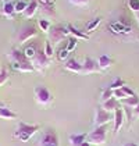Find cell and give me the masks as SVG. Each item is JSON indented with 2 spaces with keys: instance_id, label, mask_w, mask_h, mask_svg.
Masks as SVG:
<instances>
[{
  "instance_id": "obj_3",
  "label": "cell",
  "mask_w": 139,
  "mask_h": 146,
  "mask_svg": "<svg viewBox=\"0 0 139 146\" xmlns=\"http://www.w3.org/2000/svg\"><path fill=\"white\" fill-rule=\"evenodd\" d=\"M39 129H40V125H39V124H26V123L20 121L18 125H17V129L14 131V138L25 143V142H28Z\"/></svg>"
},
{
  "instance_id": "obj_30",
  "label": "cell",
  "mask_w": 139,
  "mask_h": 146,
  "mask_svg": "<svg viewBox=\"0 0 139 146\" xmlns=\"http://www.w3.org/2000/svg\"><path fill=\"white\" fill-rule=\"evenodd\" d=\"M10 78V74H9V70L6 67H1L0 68V85L6 84L7 81Z\"/></svg>"
},
{
  "instance_id": "obj_26",
  "label": "cell",
  "mask_w": 139,
  "mask_h": 146,
  "mask_svg": "<svg viewBox=\"0 0 139 146\" xmlns=\"http://www.w3.org/2000/svg\"><path fill=\"white\" fill-rule=\"evenodd\" d=\"M43 50H45V54H46L50 60H52V57L54 56V47H53V45L49 42V40H45V47H43Z\"/></svg>"
},
{
  "instance_id": "obj_28",
  "label": "cell",
  "mask_w": 139,
  "mask_h": 146,
  "mask_svg": "<svg viewBox=\"0 0 139 146\" xmlns=\"http://www.w3.org/2000/svg\"><path fill=\"white\" fill-rule=\"evenodd\" d=\"M26 7H28V3H26L25 0H18V1L15 3V13H17V14H23V13L26 10Z\"/></svg>"
},
{
  "instance_id": "obj_5",
  "label": "cell",
  "mask_w": 139,
  "mask_h": 146,
  "mask_svg": "<svg viewBox=\"0 0 139 146\" xmlns=\"http://www.w3.org/2000/svg\"><path fill=\"white\" fill-rule=\"evenodd\" d=\"M34 95H35V100L38 104H40V106H50L53 100H54V98H53V95H52V92L47 89L45 85H38V86H35L34 89Z\"/></svg>"
},
{
  "instance_id": "obj_42",
  "label": "cell",
  "mask_w": 139,
  "mask_h": 146,
  "mask_svg": "<svg viewBox=\"0 0 139 146\" xmlns=\"http://www.w3.org/2000/svg\"><path fill=\"white\" fill-rule=\"evenodd\" d=\"M1 106H4V104H3V102L0 100V107H1Z\"/></svg>"
},
{
  "instance_id": "obj_16",
  "label": "cell",
  "mask_w": 139,
  "mask_h": 146,
  "mask_svg": "<svg viewBox=\"0 0 139 146\" xmlns=\"http://www.w3.org/2000/svg\"><path fill=\"white\" fill-rule=\"evenodd\" d=\"M39 47H42V46L39 45L38 42H31L29 45H26L25 47H24L23 52H24V54L26 56V58H28V60L31 61V60H32V58L35 57L36 52L39 50Z\"/></svg>"
},
{
  "instance_id": "obj_23",
  "label": "cell",
  "mask_w": 139,
  "mask_h": 146,
  "mask_svg": "<svg viewBox=\"0 0 139 146\" xmlns=\"http://www.w3.org/2000/svg\"><path fill=\"white\" fill-rule=\"evenodd\" d=\"M88 138V135L86 134H74L70 136L68 142H70V146H81L83 142H85V139Z\"/></svg>"
},
{
  "instance_id": "obj_38",
  "label": "cell",
  "mask_w": 139,
  "mask_h": 146,
  "mask_svg": "<svg viewBox=\"0 0 139 146\" xmlns=\"http://www.w3.org/2000/svg\"><path fill=\"white\" fill-rule=\"evenodd\" d=\"M134 118H139V104L134 109Z\"/></svg>"
},
{
  "instance_id": "obj_14",
  "label": "cell",
  "mask_w": 139,
  "mask_h": 146,
  "mask_svg": "<svg viewBox=\"0 0 139 146\" xmlns=\"http://www.w3.org/2000/svg\"><path fill=\"white\" fill-rule=\"evenodd\" d=\"M1 14H3L6 18H9V20H14V18H15V15H17V13H15V4L11 3L10 0H9V1H6V3L3 4Z\"/></svg>"
},
{
  "instance_id": "obj_22",
  "label": "cell",
  "mask_w": 139,
  "mask_h": 146,
  "mask_svg": "<svg viewBox=\"0 0 139 146\" xmlns=\"http://www.w3.org/2000/svg\"><path fill=\"white\" fill-rule=\"evenodd\" d=\"M121 106H125V107H129V109H135L139 104V96L138 95H134V96H129V98H125L122 100H120Z\"/></svg>"
},
{
  "instance_id": "obj_10",
  "label": "cell",
  "mask_w": 139,
  "mask_h": 146,
  "mask_svg": "<svg viewBox=\"0 0 139 146\" xmlns=\"http://www.w3.org/2000/svg\"><path fill=\"white\" fill-rule=\"evenodd\" d=\"M114 118V114L113 113L106 111L102 106H99L96 109V113H95V127H100V125H107L111 120Z\"/></svg>"
},
{
  "instance_id": "obj_36",
  "label": "cell",
  "mask_w": 139,
  "mask_h": 146,
  "mask_svg": "<svg viewBox=\"0 0 139 146\" xmlns=\"http://www.w3.org/2000/svg\"><path fill=\"white\" fill-rule=\"evenodd\" d=\"M121 89H122V92H124V93L127 95V98H129V96H134V95H136V93L134 92V89H131V88H129V86H127V85H124V86H122Z\"/></svg>"
},
{
  "instance_id": "obj_40",
  "label": "cell",
  "mask_w": 139,
  "mask_h": 146,
  "mask_svg": "<svg viewBox=\"0 0 139 146\" xmlns=\"http://www.w3.org/2000/svg\"><path fill=\"white\" fill-rule=\"evenodd\" d=\"M135 20H136V23H138V25H139V11L135 13Z\"/></svg>"
},
{
  "instance_id": "obj_32",
  "label": "cell",
  "mask_w": 139,
  "mask_h": 146,
  "mask_svg": "<svg viewBox=\"0 0 139 146\" xmlns=\"http://www.w3.org/2000/svg\"><path fill=\"white\" fill-rule=\"evenodd\" d=\"M127 4H128V9L134 13L139 11V0H127Z\"/></svg>"
},
{
  "instance_id": "obj_33",
  "label": "cell",
  "mask_w": 139,
  "mask_h": 146,
  "mask_svg": "<svg viewBox=\"0 0 139 146\" xmlns=\"http://www.w3.org/2000/svg\"><path fill=\"white\" fill-rule=\"evenodd\" d=\"M71 4H74V6H77V7H85V6H88L89 4V1L91 0H68Z\"/></svg>"
},
{
  "instance_id": "obj_12",
  "label": "cell",
  "mask_w": 139,
  "mask_h": 146,
  "mask_svg": "<svg viewBox=\"0 0 139 146\" xmlns=\"http://www.w3.org/2000/svg\"><path fill=\"white\" fill-rule=\"evenodd\" d=\"M63 67H64V70H67V71H70V72H74V74H81V75H83L82 63H79L77 58H68L67 61H64Z\"/></svg>"
},
{
  "instance_id": "obj_34",
  "label": "cell",
  "mask_w": 139,
  "mask_h": 146,
  "mask_svg": "<svg viewBox=\"0 0 139 146\" xmlns=\"http://www.w3.org/2000/svg\"><path fill=\"white\" fill-rule=\"evenodd\" d=\"M113 96L116 98L117 100H122V99H125V98H127V95L122 92V89H121V88H120V89L113 90Z\"/></svg>"
},
{
  "instance_id": "obj_6",
  "label": "cell",
  "mask_w": 139,
  "mask_h": 146,
  "mask_svg": "<svg viewBox=\"0 0 139 146\" xmlns=\"http://www.w3.org/2000/svg\"><path fill=\"white\" fill-rule=\"evenodd\" d=\"M107 132H109V127L107 125H100V127H95L91 134H88V142L91 145H104L107 141Z\"/></svg>"
},
{
  "instance_id": "obj_17",
  "label": "cell",
  "mask_w": 139,
  "mask_h": 146,
  "mask_svg": "<svg viewBox=\"0 0 139 146\" xmlns=\"http://www.w3.org/2000/svg\"><path fill=\"white\" fill-rule=\"evenodd\" d=\"M67 29H68L70 34L72 35L74 38H77L78 40H88V39H89V36L85 34L83 31H79L77 27H74V25H72L71 23L67 24Z\"/></svg>"
},
{
  "instance_id": "obj_19",
  "label": "cell",
  "mask_w": 139,
  "mask_h": 146,
  "mask_svg": "<svg viewBox=\"0 0 139 146\" xmlns=\"http://www.w3.org/2000/svg\"><path fill=\"white\" fill-rule=\"evenodd\" d=\"M100 23H102V17H96V18H93V20H91L89 23H86V25H85V29H83V32L85 34L89 35L93 34L96 29H97V27L100 25Z\"/></svg>"
},
{
  "instance_id": "obj_29",
  "label": "cell",
  "mask_w": 139,
  "mask_h": 146,
  "mask_svg": "<svg viewBox=\"0 0 139 146\" xmlns=\"http://www.w3.org/2000/svg\"><path fill=\"white\" fill-rule=\"evenodd\" d=\"M77 45H78V39L77 38H74V36H71V38H68L67 39V43H66V47H67V50H68L70 53L77 47Z\"/></svg>"
},
{
  "instance_id": "obj_7",
  "label": "cell",
  "mask_w": 139,
  "mask_h": 146,
  "mask_svg": "<svg viewBox=\"0 0 139 146\" xmlns=\"http://www.w3.org/2000/svg\"><path fill=\"white\" fill-rule=\"evenodd\" d=\"M31 63H32V66H34L35 71H45L46 68L50 67V58L45 54V50H43V47H39V50L36 52V54L35 57L31 60Z\"/></svg>"
},
{
  "instance_id": "obj_21",
  "label": "cell",
  "mask_w": 139,
  "mask_h": 146,
  "mask_svg": "<svg viewBox=\"0 0 139 146\" xmlns=\"http://www.w3.org/2000/svg\"><path fill=\"white\" fill-rule=\"evenodd\" d=\"M18 117V114L13 111L11 109H9L7 106H1L0 107V118L3 120H15Z\"/></svg>"
},
{
  "instance_id": "obj_31",
  "label": "cell",
  "mask_w": 139,
  "mask_h": 146,
  "mask_svg": "<svg viewBox=\"0 0 139 146\" xmlns=\"http://www.w3.org/2000/svg\"><path fill=\"white\" fill-rule=\"evenodd\" d=\"M113 98V90L109 89V88H104L102 90V93H100V102L103 103V102L109 100V99H111Z\"/></svg>"
},
{
  "instance_id": "obj_35",
  "label": "cell",
  "mask_w": 139,
  "mask_h": 146,
  "mask_svg": "<svg viewBox=\"0 0 139 146\" xmlns=\"http://www.w3.org/2000/svg\"><path fill=\"white\" fill-rule=\"evenodd\" d=\"M42 6V11L46 13V14H49V15H53L54 14V6H45V4H40Z\"/></svg>"
},
{
  "instance_id": "obj_8",
  "label": "cell",
  "mask_w": 139,
  "mask_h": 146,
  "mask_svg": "<svg viewBox=\"0 0 139 146\" xmlns=\"http://www.w3.org/2000/svg\"><path fill=\"white\" fill-rule=\"evenodd\" d=\"M107 29L114 35H118V36H125V35L132 34V27H131V23L128 21H114V23H110L107 25Z\"/></svg>"
},
{
  "instance_id": "obj_43",
  "label": "cell",
  "mask_w": 139,
  "mask_h": 146,
  "mask_svg": "<svg viewBox=\"0 0 139 146\" xmlns=\"http://www.w3.org/2000/svg\"><path fill=\"white\" fill-rule=\"evenodd\" d=\"M3 1H4V3H6V1H9V0H3Z\"/></svg>"
},
{
  "instance_id": "obj_20",
  "label": "cell",
  "mask_w": 139,
  "mask_h": 146,
  "mask_svg": "<svg viewBox=\"0 0 139 146\" xmlns=\"http://www.w3.org/2000/svg\"><path fill=\"white\" fill-rule=\"evenodd\" d=\"M113 58L110 56H107V54H102V56L97 58V64H99V68H100V71H106V70H109V68L113 66Z\"/></svg>"
},
{
  "instance_id": "obj_4",
  "label": "cell",
  "mask_w": 139,
  "mask_h": 146,
  "mask_svg": "<svg viewBox=\"0 0 139 146\" xmlns=\"http://www.w3.org/2000/svg\"><path fill=\"white\" fill-rule=\"evenodd\" d=\"M68 29H67V25H54L50 28V31L47 32V40L52 43L53 46L60 45L61 42H64L68 36Z\"/></svg>"
},
{
  "instance_id": "obj_39",
  "label": "cell",
  "mask_w": 139,
  "mask_h": 146,
  "mask_svg": "<svg viewBox=\"0 0 139 146\" xmlns=\"http://www.w3.org/2000/svg\"><path fill=\"white\" fill-rule=\"evenodd\" d=\"M122 146H139L138 143H134V142H127V143H124Z\"/></svg>"
},
{
  "instance_id": "obj_41",
  "label": "cell",
  "mask_w": 139,
  "mask_h": 146,
  "mask_svg": "<svg viewBox=\"0 0 139 146\" xmlns=\"http://www.w3.org/2000/svg\"><path fill=\"white\" fill-rule=\"evenodd\" d=\"M81 146H91V143H89V142H86V141H85V142H83V143H82Z\"/></svg>"
},
{
  "instance_id": "obj_37",
  "label": "cell",
  "mask_w": 139,
  "mask_h": 146,
  "mask_svg": "<svg viewBox=\"0 0 139 146\" xmlns=\"http://www.w3.org/2000/svg\"><path fill=\"white\" fill-rule=\"evenodd\" d=\"M54 1L56 0H39V3L45 4V6H54Z\"/></svg>"
},
{
  "instance_id": "obj_25",
  "label": "cell",
  "mask_w": 139,
  "mask_h": 146,
  "mask_svg": "<svg viewBox=\"0 0 139 146\" xmlns=\"http://www.w3.org/2000/svg\"><path fill=\"white\" fill-rule=\"evenodd\" d=\"M38 27L40 28V31H43V32H46V34L50 31V28H52L49 20H46V18H40V20L38 21Z\"/></svg>"
},
{
  "instance_id": "obj_2",
  "label": "cell",
  "mask_w": 139,
  "mask_h": 146,
  "mask_svg": "<svg viewBox=\"0 0 139 146\" xmlns=\"http://www.w3.org/2000/svg\"><path fill=\"white\" fill-rule=\"evenodd\" d=\"M38 34H39V29H38V27H36L35 24H32V23L23 24V25L17 29L15 36H14V40H15L17 43H20V45H24V43H26L28 40L36 38Z\"/></svg>"
},
{
  "instance_id": "obj_27",
  "label": "cell",
  "mask_w": 139,
  "mask_h": 146,
  "mask_svg": "<svg viewBox=\"0 0 139 146\" xmlns=\"http://www.w3.org/2000/svg\"><path fill=\"white\" fill-rule=\"evenodd\" d=\"M68 56H70V52L67 50V47H66V46H64V47H61V49L57 52V60L58 61H63V63H64V61H67V60H68L67 57Z\"/></svg>"
},
{
  "instance_id": "obj_1",
  "label": "cell",
  "mask_w": 139,
  "mask_h": 146,
  "mask_svg": "<svg viewBox=\"0 0 139 146\" xmlns=\"http://www.w3.org/2000/svg\"><path fill=\"white\" fill-rule=\"evenodd\" d=\"M7 58H9L11 68L14 71H18V72H34L35 71L32 63L26 58L24 52L20 50L18 47H13L7 53Z\"/></svg>"
},
{
  "instance_id": "obj_24",
  "label": "cell",
  "mask_w": 139,
  "mask_h": 146,
  "mask_svg": "<svg viewBox=\"0 0 139 146\" xmlns=\"http://www.w3.org/2000/svg\"><path fill=\"white\" fill-rule=\"evenodd\" d=\"M125 85V81L122 78H120V77H117V78H114L113 81H111V84L107 86L109 89H111V90H116V89H120V88H122Z\"/></svg>"
},
{
  "instance_id": "obj_18",
  "label": "cell",
  "mask_w": 139,
  "mask_h": 146,
  "mask_svg": "<svg viewBox=\"0 0 139 146\" xmlns=\"http://www.w3.org/2000/svg\"><path fill=\"white\" fill-rule=\"evenodd\" d=\"M38 9H39V0H31V1L28 3L26 10L23 13L24 18H32L35 14H36Z\"/></svg>"
},
{
  "instance_id": "obj_11",
  "label": "cell",
  "mask_w": 139,
  "mask_h": 146,
  "mask_svg": "<svg viewBox=\"0 0 139 146\" xmlns=\"http://www.w3.org/2000/svg\"><path fill=\"white\" fill-rule=\"evenodd\" d=\"M82 70H83V75H91V74H99V72H102L100 68H99L97 61L91 58V57H85L83 58Z\"/></svg>"
},
{
  "instance_id": "obj_13",
  "label": "cell",
  "mask_w": 139,
  "mask_h": 146,
  "mask_svg": "<svg viewBox=\"0 0 139 146\" xmlns=\"http://www.w3.org/2000/svg\"><path fill=\"white\" fill-rule=\"evenodd\" d=\"M113 114H114V118H113L114 120V129H113V132H114V135H117L120 132V129L122 128V125H124L125 115H124V111H122V107L116 110Z\"/></svg>"
},
{
  "instance_id": "obj_15",
  "label": "cell",
  "mask_w": 139,
  "mask_h": 146,
  "mask_svg": "<svg viewBox=\"0 0 139 146\" xmlns=\"http://www.w3.org/2000/svg\"><path fill=\"white\" fill-rule=\"evenodd\" d=\"M102 107H103L106 111H109V113H114L116 110L121 109V103H120V100H117L116 98L113 96L111 99H109V100L103 102V103H102Z\"/></svg>"
},
{
  "instance_id": "obj_9",
  "label": "cell",
  "mask_w": 139,
  "mask_h": 146,
  "mask_svg": "<svg viewBox=\"0 0 139 146\" xmlns=\"http://www.w3.org/2000/svg\"><path fill=\"white\" fill-rule=\"evenodd\" d=\"M38 146H60L58 134L52 128L46 129L43 134L40 135V138L38 141Z\"/></svg>"
}]
</instances>
